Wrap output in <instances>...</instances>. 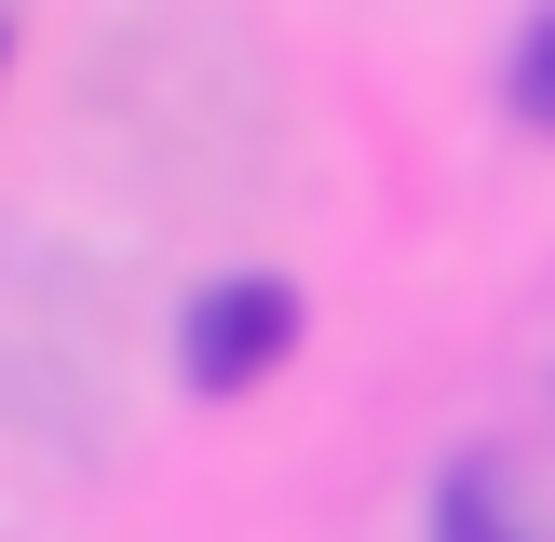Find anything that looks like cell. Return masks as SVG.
Listing matches in <instances>:
<instances>
[{
    "instance_id": "cell-1",
    "label": "cell",
    "mask_w": 555,
    "mask_h": 542,
    "mask_svg": "<svg viewBox=\"0 0 555 542\" xmlns=\"http://www.w3.org/2000/svg\"><path fill=\"white\" fill-rule=\"evenodd\" d=\"M285 352H298V285H271V271H217V285L177 312L190 393H244V379L285 366Z\"/></svg>"
},
{
    "instance_id": "cell-2",
    "label": "cell",
    "mask_w": 555,
    "mask_h": 542,
    "mask_svg": "<svg viewBox=\"0 0 555 542\" xmlns=\"http://www.w3.org/2000/svg\"><path fill=\"white\" fill-rule=\"evenodd\" d=\"M434 542H542V529L515 515V488L488 475V461H461V475L434 488Z\"/></svg>"
},
{
    "instance_id": "cell-3",
    "label": "cell",
    "mask_w": 555,
    "mask_h": 542,
    "mask_svg": "<svg viewBox=\"0 0 555 542\" xmlns=\"http://www.w3.org/2000/svg\"><path fill=\"white\" fill-rule=\"evenodd\" d=\"M502 95H515V122H529V136H555V14H529V41H515Z\"/></svg>"
}]
</instances>
